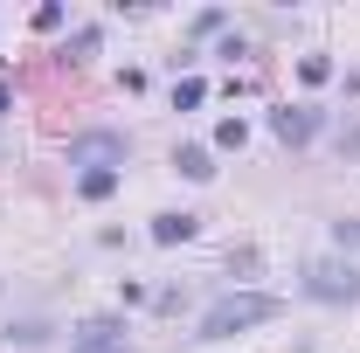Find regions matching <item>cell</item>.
Listing matches in <instances>:
<instances>
[{"mask_svg":"<svg viewBox=\"0 0 360 353\" xmlns=\"http://www.w3.org/2000/svg\"><path fill=\"white\" fill-rule=\"evenodd\" d=\"M174 167L187 180H215V153H208V146H174Z\"/></svg>","mask_w":360,"mask_h":353,"instance_id":"52a82bcc","label":"cell"},{"mask_svg":"<svg viewBox=\"0 0 360 353\" xmlns=\"http://www.w3.org/2000/svg\"><path fill=\"white\" fill-rule=\"evenodd\" d=\"M35 28H42V35H49V28H63V0H49V7H35Z\"/></svg>","mask_w":360,"mask_h":353,"instance_id":"9a60e30c","label":"cell"},{"mask_svg":"<svg viewBox=\"0 0 360 353\" xmlns=\"http://www.w3.org/2000/svg\"><path fill=\"white\" fill-rule=\"evenodd\" d=\"M277 312H284V298H270V291H222L215 305L201 312V333L194 340H236L250 326H270Z\"/></svg>","mask_w":360,"mask_h":353,"instance_id":"6da1fadb","label":"cell"},{"mask_svg":"<svg viewBox=\"0 0 360 353\" xmlns=\"http://www.w3.org/2000/svg\"><path fill=\"white\" fill-rule=\"evenodd\" d=\"M201 97H208V84H201V77H180V84H174V111H194Z\"/></svg>","mask_w":360,"mask_h":353,"instance_id":"8fae6325","label":"cell"},{"mask_svg":"<svg viewBox=\"0 0 360 353\" xmlns=\"http://www.w3.org/2000/svg\"><path fill=\"white\" fill-rule=\"evenodd\" d=\"M222 28H229V14H222V7H208V14H194V35H222Z\"/></svg>","mask_w":360,"mask_h":353,"instance_id":"4fadbf2b","label":"cell"},{"mask_svg":"<svg viewBox=\"0 0 360 353\" xmlns=\"http://www.w3.org/2000/svg\"><path fill=\"white\" fill-rule=\"evenodd\" d=\"M7 347H49V319H7Z\"/></svg>","mask_w":360,"mask_h":353,"instance_id":"ba28073f","label":"cell"},{"mask_svg":"<svg viewBox=\"0 0 360 353\" xmlns=\"http://www.w3.org/2000/svg\"><path fill=\"white\" fill-rule=\"evenodd\" d=\"M298 77H305V84H326V77H333V63H326V56H305V63H298Z\"/></svg>","mask_w":360,"mask_h":353,"instance_id":"5bb4252c","label":"cell"},{"mask_svg":"<svg viewBox=\"0 0 360 353\" xmlns=\"http://www.w3.org/2000/svg\"><path fill=\"white\" fill-rule=\"evenodd\" d=\"M7 104H14V90H7V84H0V111H7Z\"/></svg>","mask_w":360,"mask_h":353,"instance_id":"e0dca14e","label":"cell"},{"mask_svg":"<svg viewBox=\"0 0 360 353\" xmlns=\"http://www.w3.org/2000/svg\"><path fill=\"white\" fill-rule=\"evenodd\" d=\"M77 194L84 201H111L118 194V174H77Z\"/></svg>","mask_w":360,"mask_h":353,"instance_id":"30bf717a","label":"cell"},{"mask_svg":"<svg viewBox=\"0 0 360 353\" xmlns=\"http://www.w3.org/2000/svg\"><path fill=\"white\" fill-rule=\"evenodd\" d=\"M270 132L298 153V146H312V139L326 132V111H319V104H277V111H270Z\"/></svg>","mask_w":360,"mask_h":353,"instance_id":"277c9868","label":"cell"},{"mask_svg":"<svg viewBox=\"0 0 360 353\" xmlns=\"http://www.w3.org/2000/svg\"><path fill=\"white\" fill-rule=\"evenodd\" d=\"M333 243H340V257L354 264V257H360V215H340V222H333Z\"/></svg>","mask_w":360,"mask_h":353,"instance_id":"9c48e42d","label":"cell"},{"mask_svg":"<svg viewBox=\"0 0 360 353\" xmlns=\"http://www.w3.org/2000/svg\"><path fill=\"white\" fill-rule=\"evenodd\" d=\"M340 153H347V160H360V125H354V132H340Z\"/></svg>","mask_w":360,"mask_h":353,"instance_id":"2e32d148","label":"cell"},{"mask_svg":"<svg viewBox=\"0 0 360 353\" xmlns=\"http://www.w3.org/2000/svg\"><path fill=\"white\" fill-rule=\"evenodd\" d=\"M77 353H132V347H125V326L118 319H84L77 326Z\"/></svg>","mask_w":360,"mask_h":353,"instance_id":"5b68a950","label":"cell"},{"mask_svg":"<svg viewBox=\"0 0 360 353\" xmlns=\"http://www.w3.org/2000/svg\"><path fill=\"white\" fill-rule=\"evenodd\" d=\"M243 139H250L243 118H222V125H215V146H222V153H243Z\"/></svg>","mask_w":360,"mask_h":353,"instance_id":"7c38bea8","label":"cell"},{"mask_svg":"<svg viewBox=\"0 0 360 353\" xmlns=\"http://www.w3.org/2000/svg\"><path fill=\"white\" fill-rule=\"evenodd\" d=\"M194 236H201V215H174V208H167V215H153V243H160V250L194 243Z\"/></svg>","mask_w":360,"mask_h":353,"instance_id":"8992f818","label":"cell"},{"mask_svg":"<svg viewBox=\"0 0 360 353\" xmlns=\"http://www.w3.org/2000/svg\"><path fill=\"white\" fill-rule=\"evenodd\" d=\"M125 160H132V139L111 132V125H90L70 139V167H84V174H118Z\"/></svg>","mask_w":360,"mask_h":353,"instance_id":"7a4b0ae2","label":"cell"},{"mask_svg":"<svg viewBox=\"0 0 360 353\" xmlns=\"http://www.w3.org/2000/svg\"><path fill=\"white\" fill-rule=\"evenodd\" d=\"M305 298H319V305H354L360 270L347 257H319V264H305Z\"/></svg>","mask_w":360,"mask_h":353,"instance_id":"3957f363","label":"cell"}]
</instances>
